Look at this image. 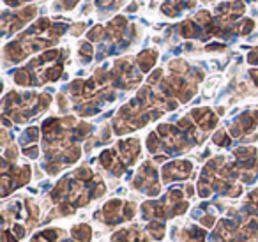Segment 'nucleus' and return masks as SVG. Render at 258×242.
I'll list each match as a JSON object with an SVG mask.
<instances>
[{"label": "nucleus", "instance_id": "f257e3e1", "mask_svg": "<svg viewBox=\"0 0 258 242\" xmlns=\"http://www.w3.org/2000/svg\"><path fill=\"white\" fill-rule=\"evenodd\" d=\"M73 237L78 238V240H82V242L90 240V228L89 226H76L75 230H73Z\"/></svg>", "mask_w": 258, "mask_h": 242}]
</instances>
